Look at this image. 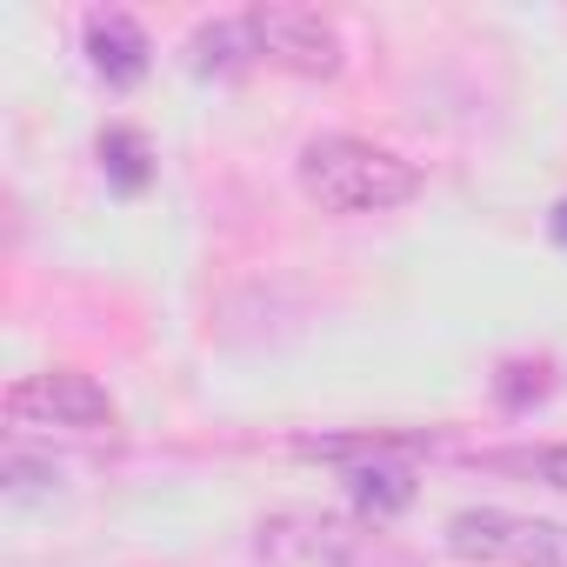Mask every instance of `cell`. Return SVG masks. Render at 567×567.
<instances>
[{"label": "cell", "mask_w": 567, "mask_h": 567, "mask_svg": "<svg viewBox=\"0 0 567 567\" xmlns=\"http://www.w3.org/2000/svg\"><path fill=\"white\" fill-rule=\"evenodd\" d=\"M301 194L328 214H388V207H408L421 194V167L374 147V141H354V134H321L301 147Z\"/></svg>", "instance_id": "6da1fadb"}, {"label": "cell", "mask_w": 567, "mask_h": 567, "mask_svg": "<svg viewBox=\"0 0 567 567\" xmlns=\"http://www.w3.org/2000/svg\"><path fill=\"white\" fill-rule=\"evenodd\" d=\"M447 554L481 567H567V527L507 507H461L447 520Z\"/></svg>", "instance_id": "7a4b0ae2"}, {"label": "cell", "mask_w": 567, "mask_h": 567, "mask_svg": "<svg viewBox=\"0 0 567 567\" xmlns=\"http://www.w3.org/2000/svg\"><path fill=\"white\" fill-rule=\"evenodd\" d=\"M260 554L274 567H408L381 534H361L334 514H274L260 520Z\"/></svg>", "instance_id": "3957f363"}, {"label": "cell", "mask_w": 567, "mask_h": 567, "mask_svg": "<svg viewBox=\"0 0 567 567\" xmlns=\"http://www.w3.org/2000/svg\"><path fill=\"white\" fill-rule=\"evenodd\" d=\"M247 34H254V61L267 68H288L301 81H334L348 68V48H341V28L315 8H288V0H267V8H247L240 14Z\"/></svg>", "instance_id": "277c9868"}, {"label": "cell", "mask_w": 567, "mask_h": 567, "mask_svg": "<svg viewBox=\"0 0 567 567\" xmlns=\"http://www.w3.org/2000/svg\"><path fill=\"white\" fill-rule=\"evenodd\" d=\"M8 414L14 421H41V427H74V434H94V427H114V401L94 374H74V368H48V374H28L14 394H8Z\"/></svg>", "instance_id": "5b68a950"}, {"label": "cell", "mask_w": 567, "mask_h": 567, "mask_svg": "<svg viewBox=\"0 0 567 567\" xmlns=\"http://www.w3.org/2000/svg\"><path fill=\"white\" fill-rule=\"evenodd\" d=\"M147 34L134 14H94L87 21V68L107 81V87H134L147 74Z\"/></svg>", "instance_id": "8992f818"}, {"label": "cell", "mask_w": 567, "mask_h": 567, "mask_svg": "<svg viewBox=\"0 0 567 567\" xmlns=\"http://www.w3.org/2000/svg\"><path fill=\"white\" fill-rule=\"evenodd\" d=\"M348 494H354V507L381 527V520H394V514H408L414 507V467L394 454V461H361V467H348Z\"/></svg>", "instance_id": "52a82bcc"}, {"label": "cell", "mask_w": 567, "mask_h": 567, "mask_svg": "<svg viewBox=\"0 0 567 567\" xmlns=\"http://www.w3.org/2000/svg\"><path fill=\"white\" fill-rule=\"evenodd\" d=\"M187 68H194V74H214V81L247 74V68H254V34H247V21L234 14V21H207V28H194V41H187Z\"/></svg>", "instance_id": "ba28073f"}, {"label": "cell", "mask_w": 567, "mask_h": 567, "mask_svg": "<svg viewBox=\"0 0 567 567\" xmlns=\"http://www.w3.org/2000/svg\"><path fill=\"white\" fill-rule=\"evenodd\" d=\"M101 174H107V187L141 194V187L154 181V147H147V134H141V127H107V134H101Z\"/></svg>", "instance_id": "9c48e42d"}, {"label": "cell", "mask_w": 567, "mask_h": 567, "mask_svg": "<svg viewBox=\"0 0 567 567\" xmlns=\"http://www.w3.org/2000/svg\"><path fill=\"white\" fill-rule=\"evenodd\" d=\"M494 394H501L507 408H527V401L547 394V368H540V361H534V368H527V361H507L501 381H494Z\"/></svg>", "instance_id": "30bf717a"}, {"label": "cell", "mask_w": 567, "mask_h": 567, "mask_svg": "<svg viewBox=\"0 0 567 567\" xmlns=\"http://www.w3.org/2000/svg\"><path fill=\"white\" fill-rule=\"evenodd\" d=\"M527 467H534L547 487H560V494H567V441H560V447H547V454H534Z\"/></svg>", "instance_id": "8fae6325"}, {"label": "cell", "mask_w": 567, "mask_h": 567, "mask_svg": "<svg viewBox=\"0 0 567 567\" xmlns=\"http://www.w3.org/2000/svg\"><path fill=\"white\" fill-rule=\"evenodd\" d=\"M547 234H554V240H560V247H567V200H560V207H554V214H547Z\"/></svg>", "instance_id": "7c38bea8"}]
</instances>
